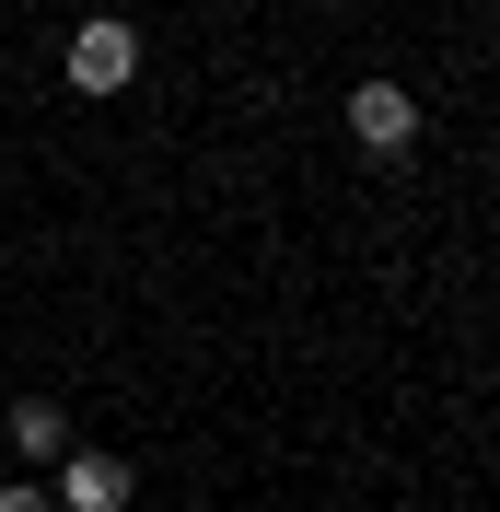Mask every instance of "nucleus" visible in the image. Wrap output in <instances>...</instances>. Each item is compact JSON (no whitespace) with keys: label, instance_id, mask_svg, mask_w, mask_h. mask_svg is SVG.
I'll return each mask as SVG.
<instances>
[{"label":"nucleus","instance_id":"nucleus-1","mask_svg":"<svg viewBox=\"0 0 500 512\" xmlns=\"http://www.w3.org/2000/svg\"><path fill=\"white\" fill-rule=\"evenodd\" d=\"M70 94H128V70H140V35L117 24V12H94V24H70Z\"/></svg>","mask_w":500,"mask_h":512},{"label":"nucleus","instance_id":"nucleus-2","mask_svg":"<svg viewBox=\"0 0 500 512\" xmlns=\"http://www.w3.org/2000/svg\"><path fill=\"white\" fill-rule=\"evenodd\" d=\"M349 140H361V152H407V140H419V105H407L396 82H361V94H349Z\"/></svg>","mask_w":500,"mask_h":512},{"label":"nucleus","instance_id":"nucleus-3","mask_svg":"<svg viewBox=\"0 0 500 512\" xmlns=\"http://www.w3.org/2000/svg\"><path fill=\"white\" fill-rule=\"evenodd\" d=\"M128 489L140 478H128L117 454H59V501L70 512H128Z\"/></svg>","mask_w":500,"mask_h":512},{"label":"nucleus","instance_id":"nucleus-4","mask_svg":"<svg viewBox=\"0 0 500 512\" xmlns=\"http://www.w3.org/2000/svg\"><path fill=\"white\" fill-rule=\"evenodd\" d=\"M12 443H24L35 466H47V454H59L70 431H59V408H47V396H24V408H12Z\"/></svg>","mask_w":500,"mask_h":512},{"label":"nucleus","instance_id":"nucleus-5","mask_svg":"<svg viewBox=\"0 0 500 512\" xmlns=\"http://www.w3.org/2000/svg\"><path fill=\"white\" fill-rule=\"evenodd\" d=\"M0 512H59V501H47V489H0Z\"/></svg>","mask_w":500,"mask_h":512}]
</instances>
